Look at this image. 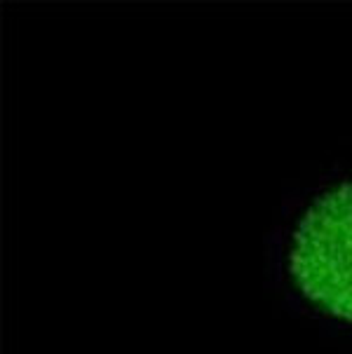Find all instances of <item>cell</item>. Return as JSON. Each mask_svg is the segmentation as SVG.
Listing matches in <instances>:
<instances>
[{
    "instance_id": "obj_1",
    "label": "cell",
    "mask_w": 352,
    "mask_h": 354,
    "mask_svg": "<svg viewBox=\"0 0 352 354\" xmlns=\"http://www.w3.org/2000/svg\"><path fill=\"white\" fill-rule=\"evenodd\" d=\"M291 270L310 301L352 322V183L322 195L306 214Z\"/></svg>"
}]
</instances>
